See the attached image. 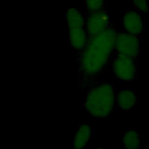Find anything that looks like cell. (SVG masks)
<instances>
[{
    "label": "cell",
    "mask_w": 149,
    "mask_h": 149,
    "mask_svg": "<svg viewBox=\"0 0 149 149\" xmlns=\"http://www.w3.org/2000/svg\"><path fill=\"white\" fill-rule=\"evenodd\" d=\"M93 134L92 129L87 123H81L76 132L72 144L73 149H83Z\"/></svg>",
    "instance_id": "52a82bcc"
},
{
    "label": "cell",
    "mask_w": 149,
    "mask_h": 149,
    "mask_svg": "<svg viewBox=\"0 0 149 149\" xmlns=\"http://www.w3.org/2000/svg\"><path fill=\"white\" fill-rule=\"evenodd\" d=\"M117 33L109 27L101 34L91 37L79 58V73L84 87L104 69L114 47Z\"/></svg>",
    "instance_id": "6da1fadb"
},
{
    "label": "cell",
    "mask_w": 149,
    "mask_h": 149,
    "mask_svg": "<svg viewBox=\"0 0 149 149\" xmlns=\"http://www.w3.org/2000/svg\"><path fill=\"white\" fill-rule=\"evenodd\" d=\"M65 19L68 29L77 27L84 28V18L80 12L76 8H69L65 13Z\"/></svg>",
    "instance_id": "30bf717a"
},
{
    "label": "cell",
    "mask_w": 149,
    "mask_h": 149,
    "mask_svg": "<svg viewBox=\"0 0 149 149\" xmlns=\"http://www.w3.org/2000/svg\"><path fill=\"white\" fill-rule=\"evenodd\" d=\"M87 9L90 12H94L102 9L104 0H85Z\"/></svg>",
    "instance_id": "7c38bea8"
},
{
    "label": "cell",
    "mask_w": 149,
    "mask_h": 149,
    "mask_svg": "<svg viewBox=\"0 0 149 149\" xmlns=\"http://www.w3.org/2000/svg\"><path fill=\"white\" fill-rule=\"evenodd\" d=\"M122 142L125 149H139L141 144L140 136L134 130L123 133Z\"/></svg>",
    "instance_id": "8fae6325"
},
{
    "label": "cell",
    "mask_w": 149,
    "mask_h": 149,
    "mask_svg": "<svg viewBox=\"0 0 149 149\" xmlns=\"http://www.w3.org/2000/svg\"><path fill=\"white\" fill-rule=\"evenodd\" d=\"M70 45L76 50H82L87 44V36L84 28L68 29Z\"/></svg>",
    "instance_id": "9c48e42d"
},
{
    "label": "cell",
    "mask_w": 149,
    "mask_h": 149,
    "mask_svg": "<svg viewBox=\"0 0 149 149\" xmlns=\"http://www.w3.org/2000/svg\"><path fill=\"white\" fill-rule=\"evenodd\" d=\"M109 17L103 9L91 12L88 16L86 25L90 37L97 36L109 27Z\"/></svg>",
    "instance_id": "5b68a950"
},
{
    "label": "cell",
    "mask_w": 149,
    "mask_h": 149,
    "mask_svg": "<svg viewBox=\"0 0 149 149\" xmlns=\"http://www.w3.org/2000/svg\"><path fill=\"white\" fill-rule=\"evenodd\" d=\"M98 149H104V148H101V147H99Z\"/></svg>",
    "instance_id": "5bb4252c"
},
{
    "label": "cell",
    "mask_w": 149,
    "mask_h": 149,
    "mask_svg": "<svg viewBox=\"0 0 149 149\" xmlns=\"http://www.w3.org/2000/svg\"><path fill=\"white\" fill-rule=\"evenodd\" d=\"M112 70L114 75L119 80L132 81L134 80L137 72L134 59L118 55L113 59Z\"/></svg>",
    "instance_id": "277c9868"
},
{
    "label": "cell",
    "mask_w": 149,
    "mask_h": 149,
    "mask_svg": "<svg viewBox=\"0 0 149 149\" xmlns=\"http://www.w3.org/2000/svg\"><path fill=\"white\" fill-rule=\"evenodd\" d=\"M115 100L120 110L128 111L136 105L137 95L132 90H120L116 95Z\"/></svg>",
    "instance_id": "ba28073f"
},
{
    "label": "cell",
    "mask_w": 149,
    "mask_h": 149,
    "mask_svg": "<svg viewBox=\"0 0 149 149\" xmlns=\"http://www.w3.org/2000/svg\"><path fill=\"white\" fill-rule=\"evenodd\" d=\"M118 55L135 59L140 52V41L136 36L127 33L117 34L115 41Z\"/></svg>",
    "instance_id": "3957f363"
},
{
    "label": "cell",
    "mask_w": 149,
    "mask_h": 149,
    "mask_svg": "<svg viewBox=\"0 0 149 149\" xmlns=\"http://www.w3.org/2000/svg\"><path fill=\"white\" fill-rule=\"evenodd\" d=\"M123 25L127 33L137 36L144 29L143 20L140 15L134 11H127L124 14Z\"/></svg>",
    "instance_id": "8992f818"
},
{
    "label": "cell",
    "mask_w": 149,
    "mask_h": 149,
    "mask_svg": "<svg viewBox=\"0 0 149 149\" xmlns=\"http://www.w3.org/2000/svg\"><path fill=\"white\" fill-rule=\"evenodd\" d=\"M116 94L108 83L93 86L87 93L84 105L86 111L95 118H106L112 113L116 102Z\"/></svg>",
    "instance_id": "7a4b0ae2"
},
{
    "label": "cell",
    "mask_w": 149,
    "mask_h": 149,
    "mask_svg": "<svg viewBox=\"0 0 149 149\" xmlns=\"http://www.w3.org/2000/svg\"><path fill=\"white\" fill-rule=\"evenodd\" d=\"M133 5L140 11L147 13L148 10V4L147 0H132Z\"/></svg>",
    "instance_id": "4fadbf2b"
}]
</instances>
